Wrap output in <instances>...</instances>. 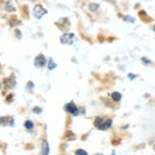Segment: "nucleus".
<instances>
[{"instance_id":"f257e3e1","label":"nucleus","mask_w":155,"mask_h":155,"mask_svg":"<svg viewBox=\"0 0 155 155\" xmlns=\"http://www.w3.org/2000/svg\"><path fill=\"white\" fill-rule=\"evenodd\" d=\"M47 12H48L47 9L44 8L41 4H37V5L34 6V8H33V16L35 17L37 20H41L42 18V16L46 15Z\"/></svg>"},{"instance_id":"f03ea898","label":"nucleus","mask_w":155,"mask_h":155,"mask_svg":"<svg viewBox=\"0 0 155 155\" xmlns=\"http://www.w3.org/2000/svg\"><path fill=\"white\" fill-rule=\"evenodd\" d=\"M74 41V33H64L60 37V42L62 45H71Z\"/></svg>"},{"instance_id":"7ed1b4c3","label":"nucleus","mask_w":155,"mask_h":155,"mask_svg":"<svg viewBox=\"0 0 155 155\" xmlns=\"http://www.w3.org/2000/svg\"><path fill=\"white\" fill-rule=\"evenodd\" d=\"M46 64H47L46 57H45L42 54L37 55V56L35 57V59H34V65H35L36 67H38V68H41V67H44Z\"/></svg>"},{"instance_id":"20e7f679","label":"nucleus","mask_w":155,"mask_h":155,"mask_svg":"<svg viewBox=\"0 0 155 155\" xmlns=\"http://www.w3.org/2000/svg\"><path fill=\"white\" fill-rule=\"evenodd\" d=\"M65 110H66V112L71 113V115H74V116L79 114V109H78V107L74 104V102H69V104H67L65 106Z\"/></svg>"},{"instance_id":"39448f33","label":"nucleus","mask_w":155,"mask_h":155,"mask_svg":"<svg viewBox=\"0 0 155 155\" xmlns=\"http://www.w3.org/2000/svg\"><path fill=\"white\" fill-rule=\"evenodd\" d=\"M41 155H50V147L47 141H44L41 144Z\"/></svg>"},{"instance_id":"423d86ee","label":"nucleus","mask_w":155,"mask_h":155,"mask_svg":"<svg viewBox=\"0 0 155 155\" xmlns=\"http://www.w3.org/2000/svg\"><path fill=\"white\" fill-rule=\"evenodd\" d=\"M112 123H113V121H112V119H107L106 121L102 122V124L99 127V129H101V130H106V129L110 128V127L112 126Z\"/></svg>"},{"instance_id":"0eeeda50","label":"nucleus","mask_w":155,"mask_h":155,"mask_svg":"<svg viewBox=\"0 0 155 155\" xmlns=\"http://www.w3.org/2000/svg\"><path fill=\"white\" fill-rule=\"evenodd\" d=\"M112 98H113L114 101H120L122 98V95L120 92H114V93H112Z\"/></svg>"},{"instance_id":"6e6552de","label":"nucleus","mask_w":155,"mask_h":155,"mask_svg":"<svg viewBox=\"0 0 155 155\" xmlns=\"http://www.w3.org/2000/svg\"><path fill=\"white\" fill-rule=\"evenodd\" d=\"M104 120L102 119V118H101V117H98V118H96L95 119V121H94V125H95L97 128L99 129V127H101V125L102 124V122H104Z\"/></svg>"},{"instance_id":"1a4fd4ad","label":"nucleus","mask_w":155,"mask_h":155,"mask_svg":"<svg viewBox=\"0 0 155 155\" xmlns=\"http://www.w3.org/2000/svg\"><path fill=\"white\" fill-rule=\"evenodd\" d=\"M24 126L26 127L27 129H29V130H31L32 128L34 127L33 125V123H32L31 121H29V120H27V121H25V123H24Z\"/></svg>"},{"instance_id":"9d476101","label":"nucleus","mask_w":155,"mask_h":155,"mask_svg":"<svg viewBox=\"0 0 155 155\" xmlns=\"http://www.w3.org/2000/svg\"><path fill=\"white\" fill-rule=\"evenodd\" d=\"M56 67H57V64L53 61V59H50V62H49V69L50 71L56 68Z\"/></svg>"},{"instance_id":"9b49d317","label":"nucleus","mask_w":155,"mask_h":155,"mask_svg":"<svg viewBox=\"0 0 155 155\" xmlns=\"http://www.w3.org/2000/svg\"><path fill=\"white\" fill-rule=\"evenodd\" d=\"M76 155H88V153L84 149H78L76 151Z\"/></svg>"},{"instance_id":"f8f14e48","label":"nucleus","mask_w":155,"mask_h":155,"mask_svg":"<svg viewBox=\"0 0 155 155\" xmlns=\"http://www.w3.org/2000/svg\"><path fill=\"white\" fill-rule=\"evenodd\" d=\"M124 21H127V22H130V23H134L136 22V20L134 18H131V17H124Z\"/></svg>"},{"instance_id":"ddd939ff","label":"nucleus","mask_w":155,"mask_h":155,"mask_svg":"<svg viewBox=\"0 0 155 155\" xmlns=\"http://www.w3.org/2000/svg\"><path fill=\"white\" fill-rule=\"evenodd\" d=\"M142 62L145 64H151V61L150 60H148L147 58H142Z\"/></svg>"},{"instance_id":"4468645a","label":"nucleus","mask_w":155,"mask_h":155,"mask_svg":"<svg viewBox=\"0 0 155 155\" xmlns=\"http://www.w3.org/2000/svg\"><path fill=\"white\" fill-rule=\"evenodd\" d=\"M33 112H34V113L39 114V113L41 112V107H34V109H33Z\"/></svg>"},{"instance_id":"2eb2a0df","label":"nucleus","mask_w":155,"mask_h":155,"mask_svg":"<svg viewBox=\"0 0 155 155\" xmlns=\"http://www.w3.org/2000/svg\"><path fill=\"white\" fill-rule=\"evenodd\" d=\"M128 77H129V79H130V80L136 79V76H134V74H128Z\"/></svg>"},{"instance_id":"dca6fc26","label":"nucleus","mask_w":155,"mask_h":155,"mask_svg":"<svg viewBox=\"0 0 155 155\" xmlns=\"http://www.w3.org/2000/svg\"><path fill=\"white\" fill-rule=\"evenodd\" d=\"M0 88H1V83H0Z\"/></svg>"}]
</instances>
